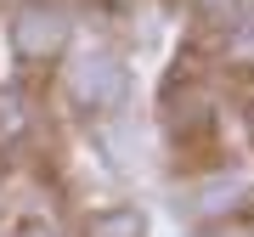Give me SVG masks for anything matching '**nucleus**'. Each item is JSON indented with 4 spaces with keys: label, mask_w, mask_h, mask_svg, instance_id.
<instances>
[{
    "label": "nucleus",
    "mask_w": 254,
    "mask_h": 237,
    "mask_svg": "<svg viewBox=\"0 0 254 237\" xmlns=\"http://www.w3.org/2000/svg\"><path fill=\"white\" fill-rule=\"evenodd\" d=\"M130 91V73L125 62H119L113 51H85V57H73V68H68V96L79 102V108H119Z\"/></svg>",
    "instance_id": "obj_1"
},
{
    "label": "nucleus",
    "mask_w": 254,
    "mask_h": 237,
    "mask_svg": "<svg viewBox=\"0 0 254 237\" xmlns=\"http://www.w3.org/2000/svg\"><path fill=\"white\" fill-rule=\"evenodd\" d=\"M68 46V11L63 6H46V0H34V6H23L17 17H11V51L23 57V62H46Z\"/></svg>",
    "instance_id": "obj_2"
},
{
    "label": "nucleus",
    "mask_w": 254,
    "mask_h": 237,
    "mask_svg": "<svg viewBox=\"0 0 254 237\" xmlns=\"http://www.w3.org/2000/svg\"><path fill=\"white\" fill-rule=\"evenodd\" d=\"M85 237H147V215L141 209H108V215L91 220Z\"/></svg>",
    "instance_id": "obj_3"
},
{
    "label": "nucleus",
    "mask_w": 254,
    "mask_h": 237,
    "mask_svg": "<svg viewBox=\"0 0 254 237\" xmlns=\"http://www.w3.org/2000/svg\"><path fill=\"white\" fill-rule=\"evenodd\" d=\"M23 124H28V113H23V96H17V91H0V141H11Z\"/></svg>",
    "instance_id": "obj_4"
},
{
    "label": "nucleus",
    "mask_w": 254,
    "mask_h": 237,
    "mask_svg": "<svg viewBox=\"0 0 254 237\" xmlns=\"http://www.w3.org/2000/svg\"><path fill=\"white\" fill-rule=\"evenodd\" d=\"M198 11H203V23H220V28H237V17H243V0H198Z\"/></svg>",
    "instance_id": "obj_5"
},
{
    "label": "nucleus",
    "mask_w": 254,
    "mask_h": 237,
    "mask_svg": "<svg viewBox=\"0 0 254 237\" xmlns=\"http://www.w3.org/2000/svg\"><path fill=\"white\" fill-rule=\"evenodd\" d=\"M226 57H232V62H254V17L232 28V40H226Z\"/></svg>",
    "instance_id": "obj_6"
},
{
    "label": "nucleus",
    "mask_w": 254,
    "mask_h": 237,
    "mask_svg": "<svg viewBox=\"0 0 254 237\" xmlns=\"http://www.w3.org/2000/svg\"><path fill=\"white\" fill-rule=\"evenodd\" d=\"M17 237H57V232H51V226H40V220H34V226H23Z\"/></svg>",
    "instance_id": "obj_7"
}]
</instances>
